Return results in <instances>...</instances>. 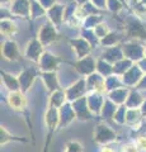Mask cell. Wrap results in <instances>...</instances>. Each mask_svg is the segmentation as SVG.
<instances>
[{
  "label": "cell",
  "mask_w": 146,
  "mask_h": 152,
  "mask_svg": "<svg viewBox=\"0 0 146 152\" xmlns=\"http://www.w3.org/2000/svg\"><path fill=\"white\" fill-rule=\"evenodd\" d=\"M125 27H123V34L130 39H146V27L141 18L137 15H130L125 19Z\"/></svg>",
  "instance_id": "1"
},
{
  "label": "cell",
  "mask_w": 146,
  "mask_h": 152,
  "mask_svg": "<svg viewBox=\"0 0 146 152\" xmlns=\"http://www.w3.org/2000/svg\"><path fill=\"white\" fill-rule=\"evenodd\" d=\"M93 141L98 146H109L117 141V132L104 122L98 123L93 129Z\"/></svg>",
  "instance_id": "2"
},
{
  "label": "cell",
  "mask_w": 146,
  "mask_h": 152,
  "mask_svg": "<svg viewBox=\"0 0 146 152\" xmlns=\"http://www.w3.org/2000/svg\"><path fill=\"white\" fill-rule=\"evenodd\" d=\"M122 50L126 58H130L134 62H139L142 57H145V45L142 41L130 39L122 43Z\"/></svg>",
  "instance_id": "3"
},
{
  "label": "cell",
  "mask_w": 146,
  "mask_h": 152,
  "mask_svg": "<svg viewBox=\"0 0 146 152\" xmlns=\"http://www.w3.org/2000/svg\"><path fill=\"white\" fill-rule=\"evenodd\" d=\"M41 75V70L38 69V66H29L26 67L24 70H22L18 74V79H19V84H21V90L23 93H28L33 86V84L36 81V79Z\"/></svg>",
  "instance_id": "4"
},
{
  "label": "cell",
  "mask_w": 146,
  "mask_h": 152,
  "mask_svg": "<svg viewBox=\"0 0 146 152\" xmlns=\"http://www.w3.org/2000/svg\"><path fill=\"white\" fill-rule=\"evenodd\" d=\"M97 58H94L92 55H88L83 58H76V61L73 64V67L81 77L92 75L97 71Z\"/></svg>",
  "instance_id": "5"
},
{
  "label": "cell",
  "mask_w": 146,
  "mask_h": 152,
  "mask_svg": "<svg viewBox=\"0 0 146 152\" xmlns=\"http://www.w3.org/2000/svg\"><path fill=\"white\" fill-rule=\"evenodd\" d=\"M38 39L43 43L45 47L51 46L59 39V31L54 23H51L50 20H47L45 24H42L40 31H38Z\"/></svg>",
  "instance_id": "6"
},
{
  "label": "cell",
  "mask_w": 146,
  "mask_h": 152,
  "mask_svg": "<svg viewBox=\"0 0 146 152\" xmlns=\"http://www.w3.org/2000/svg\"><path fill=\"white\" fill-rule=\"evenodd\" d=\"M65 93H66L67 102H74L76 99H80L89 93L88 86H87V80L85 77H80L67 88H65Z\"/></svg>",
  "instance_id": "7"
},
{
  "label": "cell",
  "mask_w": 146,
  "mask_h": 152,
  "mask_svg": "<svg viewBox=\"0 0 146 152\" xmlns=\"http://www.w3.org/2000/svg\"><path fill=\"white\" fill-rule=\"evenodd\" d=\"M43 52H45V46L38 39V37L31 38V39L28 41V43L26 45L24 57L27 60L32 61L33 64H38V61L41 58V56L43 55Z\"/></svg>",
  "instance_id": "8"
},
{
  "label": "cell",
  "mask_w": 146,
  "mask_h": 152,
  "mask_svg": "<svg viewBox=\"0 0 146 152\" xmlns=\"http://www.w3.org/2000/svg\"><path fill=\"white\" fill-rule=\"evenodd\" d=\"M61 61L62 60H61L59 56L54 55L52 52L45 51L43 55L41 56L37 66H38V69L41 70V72H51V71H57Z\"/></svg>",
  "instance_id": "9"
},
{
  "label": "cell",
  "mask_w": 146,
  "mask_h": 152,
  "mask_svg": "<svg viewBox=\"0 0 146 152\" xmlns=\"http://www.w3.org/2000/svg\"><path fill=\"white\" fill-rule=\"evenodd\" d=\"M43 123L47 128L48 132V142L51 138V134L59 129L60 126V114H59V109L54 108V107H47L45 114H43Z\"/></svg>",
  "instance_id": "10"
},
{
  "label": "cell",
  "mask_w": 146,
  "mask_h": 152,
  "mask_svg": "<svg viewBox=\"0 0 146 152\" xmlns=\"http://www.w3.org/2000/svg\"><path fill=\"white\" fill-rule=\"evenodd\" d=\"M144 76V71L140 69V66L137 64H134L131 67L126 71V72L121 76L123 85L128 89H135L137 86V84L140 83V80L142 79Z\"/></svg>",
  "instance_id": "11"
},
{
  "label": "cell",
  "mask_w": 146,
  "mask_h": 152,
  "mask_svg": "<svg viewBox=\"0 0 146 152\" xmlns=\"http://www.w3.org/2000/svg\"><path fill=\"white\" fill-rule=\"evenodd\" d=\"M73 108L75 110V114H76V119L80 122H89L94 117L93 113L90 110V108L88 105V99L87 95L80 99H76V100L71 102Z\"/></svg>",
  "instance_id": "12"
},
{
  "label": "cell",
  "mask_w": 146,
  "mask_h": 152,
  "mask_svg": "<svg viewBox=\"0 0 146 152\" xmlns=\"http://www.w3.org/2000/svg\"><path fill=\"white\" fill-rule=\"evenodd\" d=\"M69 43L71 46V50L76 58H83V57L90 55V52L93 50V46L81 36L69 39Z\"/></svg>",
  "instance_id": "13"
},
{
  "label": "cell",
  "mask_w": 146,
  "mask_h": 152,
  "mask_svg": "<svg viewBox=\"0 0 146 152\" xmlns=\"http://www.w3.org/2000/svg\"><path fill=\"white\" fill-rule=\"evenodd\" d=\"M104 95H106L104 93H99V91H89L87 94L88 105L90 108L94 117H101L102 108L104 105V102H106V98H107Z\"/></svg>",
  "instance_id": "14"
},
{
  "label": "cell",
  "mask_w": 146,
  "mask_h": 152,
  "mask_svg": "<svg viewBox=\"0 0 146 152\" xmlns=\"http://www.w3.org/2000/svg\"><path fill=\"white\" fill-rule=\"evenodd\" d=\"M7 103L13 110L23 112L27 108V96L26 93L22 90H17V91H9L7 95Z\"/></svg>",
  "instance_id": "15"
},
{
  "label": "cell",
  "mask_w": 146,
  "mask_h": 152,
  "mask_svg": "<svg viewBox=\"0 0 146 152\" xmlns=\"http://www.w3.org/2000/svg\"><path fill=\"white\" fill-rule=\"evenodd\" d=\"M1 56L4 60L10 61V62L21 60V51L17 42L13 39L4 41V43L1 45Z\"/></svg>",
  "instance_id": "16"
},
{
  "label": "cell",
  "mask_w": 146,
  "mask_h": 152,
  "mask_svg": "<svg viewBox=\"0 0 146 152\" xmlns=\"http://www.w3.org/2000/svg\"><path fill=\"white\" fill-rule=\"evenodd\" d=\"M59 114H60V126L59 129L69 127L71 123L76 119V114L73 108V104L70 102H66L62 107L59 109Z\"/></svg>",
  "instance_id": "17"
},
{
  "label": "cell",
  "mask_w": 146,
  "mask_h": 152,
  "mask_svg": "<svg viewBox=\"0 0 146 152\" xmlns=\"http://www.w3.org/2000/svg\"><path fill=\"white\" fill-rule=\"evenodd\" d=\"M31 0H13L10 4V13L15 17L31 19Z\"/></svg>",
  "instance_id": "18"
},
{
  "label": "cell",
  "mask_w": 146,
  "mask_h": 152,
  "mask_svg": "<svg viewBox=\"0 0 146 152\" xmlns=\"http://www.w3.org/2000/svg\"><path fill=\"white\" fill-rule=\"evenodd\" d=\"M87 86L89 91H99V93H107L106 91V77L102 76L99 72H93L85 77Z\"/></svg>",
  "instance_id": "19"
},
{
  "label": "cell",
  "mask_w": 146,
  "mask_h": 152,
  "mask_svg": "<svg viewBox=\"0 0 146 152\" xmlns=\"http://www.w3.org/2000/svg\"><path fill=\"white\" fill-rule=\"evenodd\" d=\"M65 9H66L65 5L56 3L52 8H50L48 10H47L46 15H47V18H48V20L51 23H54L57 28L62 24L64 20H65Z\"/></svg>",
  "instance_id": "20"
},
{
  "label": "cell",
  "mask_w": 146,
  "mask_h": 152,
  "mask_svg": "<svg viewBox=\"0 0 146 152\" xmlns=\"http://www.w3.org/2000/svg\"><path fill=\"white\" fill-rule=\"evenodd\" d=\"M40 77L43 83L46 90L48 93H52L55 90L61 89L60 85V80L57 76V71H51V72H41Z\"/></svg>",
  "instance_id": "21"
},
{
  "label": "cell",
  "mask_w": 146,
  "mask_h": 152,
  "mask_svg": "<svg viewBox=\"0 0 146 152\" xmlns=\"http://www.w3.org/2000/svg\"><path fill=\"white\" fill-rule=\"evenodd\" d=\"M144 115L141 113L140 108H128L126 114V124L134 128V129H139L142 126Z\"/></svg>",
  "instance_id": "22"
},
{
  "label": "cell",
  "mask_w": 146,
  "mask_h": 152,
  "mask_svg": "<svg viewBox=\"0 0 146 152\" xmlns=\"http://www.w3.org/2000/svg\"><path fill=\"white\" fill-rule=\"evenodd\" d=\"M130 90L131 89L122 86V88L112 90V91H108L106 94V96L109 99V100H112L114 104H117V105H125L126 102H127V98H128Z\"/></svg>",
  "instance_id": "23"
},
{
  "label": "cell",
  "mask_w": 146,
  "mask_h": 152,
  "mask_svg": "<svg viewBox=\"0 0 146 152\" xmlns=\"http://www.w3.org/2000/svg\"><path fill=\"white\" fill-rule=\"evenodd\" d=\"M125 57L123 50H122V45H117L113 47H107L102 53V58H104L106 61L111 64H116L117 61L122 60Z\"/></svg>",
  "instance_id": "24"
},
{
  "label": "cell",
  "mask_w": 146,
  "mask_h": 152,
  "mask_svg": "<svg viewBox=\"0 0 146 152\" xmlns=\"http://www.w3.org/2000/svg\"><path fill=\"white\" fill-rule=\"evenodd\" d=\"M66 102H67V98H66L65 89H59V90H55V91L50 93L47 107H54V108L60 109Z\"/></svg>",
  "instance_id": "25"
},
{
  "label": "cell",
  "mask_w": 146,
  "mask_h": 152,
  "mask_svg": "<svg viewBox=\"0 0 146 152\" xmlns=\"http://www.w3.org/2000/svg\"><path fill=\"white\" fill-rule=\"evenodd\" d=\"M0 76H1V83L4 84V86H5V89L8 90V93L21 90V84H19L18 76L5 72V71H1V72H0Z\"/></svg>",
  "instance_id": "26"
},
{
  "label": "cell",
  "mask_w": 146,
  "mask_h": 152,
  "mask_svg": "<svg viewBox=\"0 0 146 152\" xmlns=\"http://www.w3.org/2000/svg\"><path fill=\"white\" fill-rule=\"evenodd\" d=\"M145 99L146 98L142 95V91H140V90H137V89H131L125 105L127 108H140L141 105H142Z\"/></svg>",
  "instance_id": "27"
},
{
  "label": "cell",
  "mask_w": 146,
  "mask_h": 152,
  "mask_svg": "<svg viewBox=\"0 0 146 152\" xmlns=\"http://www.w3.org/2000/svg\"><path fill=\"white\" fill-rule=\"evenodd\" d=\"M17 32H18V27L15 22L9 18H1V20H0V33H1V36L10 38Z\"/></svg>",
  "instance_id": "28"
},
{
  "label": "cell",
  "mask_w": 146,
  "mask_h": 152,
  "mask_svg": "<svg viewBox=\"0 0 146 152\" xmlns=\"http://www.w3.org/2000/svg\"><path fill=\"white\" fill-rule=\"evenodd\" d=\"M122 39H123V34L117 31H111L108 34L101 39V46H103L104 48L107 47H113L117 45H121Z\"/></svg>",
  "instance_id": "29"
},
{
  "label": "cell",
  "mask_w": 146,
  "mask_h": 152,
  "mask_svg": "<svg viewBox=\"0 0 146 152\" xmlns=\"http://www.w3.org/2000/svg\"><path fill=\"white\" fill-rule=\"evenodd\" d=\"M118 105L114 104L112 100H109L108 98H106V102H104V105L102 108V113H101V117L103 121H113V117H114V113L117 110Z\"/></svg>",
  "instance_id": "30"
},
{
  "label": "cell",
  "mask_w": 146,
  "mask_h": 152,
  "mask_svg": "<svg viewBox=\"0 0 146 152\" xmlns=\"http://www.w3.org/2000/svg\"><path fill=\"white\" fill-rule=\"evenodd\" d=\"M128 8L139 18L146 17V0H128Z\"/></svg>",
  "instance_id": "31"
},
{
  "label": "cell",
  "mask_w": 146,
  "mask_h": 152,
  "mask_svg": "<svg viewBox=\"0 0 146 152\" xmlns=\"http://www.w3.org/2000/svg\"><path fill=\"white\" fill-rule=\"evenodd\" d=\"M12 141L26 142L24 138H22V137H17V136L12 134V133L9 132L5 127L1 126V127H0V145H1V147H3V146H5V145H8L9 142H12Z\"/></svg>",
  "instance_id": "32"
},
{
  "label": "cell",
  "mask_w": 146,
  "mask_h": 152,
  "mask_svg": "<svg viewBox=\"0 0 146 152\" xmlns=\"http://www.w3.org/2000/svg\"><path fill=\"white\" fill-rule=\"evenodd\" d=\"M134 64H135L134 61H131L130 58H126V57H123L122 60L117 61L116 64H113V74H116L118 76H122Z\"/></svg>",
  "instance_id": "33"
},
{
  "label": "cell",
  "mask_w": 146,
  "mask_h": 152,
  "mask_svg": "<svg viewBox=\"0 0 146 152\" xmlns=\"http://www.w3.org/2000/svg\"><path fill=\"white\" fill-rule=\"evenodd\" d=\"M97 72H99L102 76L108 77V76L113 75V64L108 62L104 58H101L97 61Z\"/></svg>",
  "instance_id": "34"
},
{
  "label": "cell",
  "mask_w": 146,
  "mask_h": 152,
  "mask_svg": "<svg viewBox=\"0 0 146 152\" xmlns=\"http://www.w3.org/2000/svg\"><path fill=\"white\" fill-rule=\"evenodd\" d=\"M122 86H125V85H123V81H122L121 76L113 74L111 76H108V77H106V91L107 93L112 91V90H114V89L122 88Z\"/></svg>",
  "instance_id": "35"
},
{
  "label": "cell",
  "mask_w": 146,
  "mask_h": 152,
  "mask_svg": "<svg viewBox=\"0 0 146 152\" xmlns=\"http://www.w3.org/2000/svg\"><path fill=\"white\" fill-rule=\"evenodd\" d=\"M103 22V17L99 13L98 14H90V15H87L85 19L83 20V26L81 28H87V29H93L95 26H98L99 23Z\"/></svg>",
  "instance_id": "36"
},
{
  "label": "cell",
  "mask_w": 146,
  "mask_h": 152,
  "mask_svg": "<svg viewBox=\"0 0 146 152\" xmlns=\"http://www.w3.org/2000/svg\"><path fill=\"white\" fill-rule=\"evenodd\" d=\"M31 19H38L47 14V10L38 3V0H31Z\"/></svg>",
  "instance_id": "37"
},
{
  "label": "cell",
  "mask_w": 146,
  "mask_h": 152,
  "mask_svg": "<svg viewBox=\"0 0 146 152\" xmlns=\"http://www.w3.org/2000/svg\"><path fill=\"white\" fill-rule=\"evenodd\" d=\"M80 36L84 37L85 39L94 47L97 46H101V39L95 36V33H94L93 29H87V28H81V32H80Z\"/></svg>",
  "instance_id": "38"
},
{
  "label": "cell",
  "mask_w": 146,
  "mask_h": 152,
  "mask_svg": "<svg viewBox=\"0 0 146 152\" xmlns=\"http://www.w3.org/2000/svg\"><path fill=\"white\" fill-rule=\"evenodd\" d=\"M127 108L126 105H118L117 110L113 117V122L118 126H125L126 124V114H127Z\"/></svg>",
  "instance_id": "39"
},
{
  "label": "cell",
  "mask_w": 146,
  "mask_h": 152,
  "mask_svg": "<svg viewBox=\"0 0 146 152\" xmlns=\"http://www.w3.org/2000/svg\"><path fill=\"white\" fill-rule=\"evenodd\" d=\"M126 4L122 1V0H108L107 1V10L117 15V14H120L122 10H123V7Z\"/></svg>",
  "instance_id": "40"
},
{
  "label": "cell",
  "mask_w": 146,
  "mask_h": 152,
  "mask_svg": "<svg viewBox=\"0 0 146 152\" xmlns=\"http://www.w3.org/2000/svg\"><path fill=\"white\" fill-rule=\"evenodd\" d=\"M64 152H84V147L79 141L71 140V141H67L66 143H65Z\"/></svg>",
  "instance_id": "41"
},
{
  "label": "cell",
  "mask_w": 146,
  "mask_h": 152,
  "mask_svg": "<svg viewBox=\"0 0 146 152\" xmlns=\"http://www.w3.org/2000/svg\"><path fill=\"white\" fill-rule=\"evenodd\" d=\"M93 31H94V33H95V36L99 38V39H102V38H104L108 33L111 32V29L108 28V24L107 23H104V22H102V23H99L98 26H95L93 28Z\"/></svg>",
  "instance_id": "42"
},
{
  "label": "cell",
  "mask_w": 146,
  "mask_h": 152,
  "mask_svg": "<svg viewBox=\"0 0 146 152\" xmlns=\"http://www.w3.org/2000/svg\"><path fill=\"white\" fill-rule=\"evenodd\" d=\"M141 150L139 148L136 141H131V142H127V143L122 145L121 147V152H140Z\"/></svg>",
  "instance_id": "43"
},
{
  "label": "cell",
  "mask_w": 146,
  "mask_h": 152,
  "mask_svg": "<svg viewBox=\"0 0 146 152\" xmlns=\"http://www.w3.org/2000/svg\"><path fill=\"white\" fill-rule=\"evenodd\" d=\"M136 143H137L139 148L141 151L146 152V134H140L137 136V138H136Z\"/></svg>",
  "instance_id": "44"
},
{
  "label": "cell",
  "mask_w": 146,
  "mask_h": 152,
  "mask_svg": "<svg viewBox=\"0 0 146 152\" xmlns=\"http://www.w3.org/2000/svg\"><path fill=\"white\" fill-rule=\"evenodd\" d=\"M107 1L108 0H90V3L95 8L99 9V10H102V9H106L107 10Z\"/></svg>",
  "instance_id": "45"
},
{
  "label": "cell",
  "mask_w": 146,
  "mask_h": 152,
  "mask_svg": "<svg viewBox=\"0 0 146 152\" xmlns=\"http://www.w3.org/2000/svg\"><path fill=\"white\" fill-rule=\"evenodd\" d=\"M38 3L46 9V10H48L50 8H52L55 4L57 3V0H38Z\"/></svg>",
  "instance_id": "46"
},
{
  "label": "cell",
  "mask_w": 146,
  "mask_h": 152,
  "mask_svg": "<svg viewBox=\"0 0 146 152\" xmlns=\"http://www.w3.org/2000/svg\"><path fill=\"white\" fill-rule=\"evenodd\" d=\"M135 89L140 90V91H146V74H144L142 79L140 80V83L137 84V86H136Z\"/></svg>",
  "instance_id": "47"
},
{
  "label": "cell",
  "mask_w": 146,
  "mask_h": 152,
  "mask_svg": "<svg viewBox=\"0 0 146 152\" xmlns=\"http://www.w3.org/2000/svg\"><path fill=\"white\" fill-rule=\"evenodd\" d=\"M137 64L139 66H140V69L144 71V74H146V56L145 57H142V58H141L139 62H136Z\"/></svg>",
  "instance_id": "48"
},
{
  "label": "cell",
  "mask_w": 146,
  "mask_h": 152,
  "mask_svg": "<svg viewBox=\"0 0 146 152\" xmlns=\"http://www.w3.org/2000/svg\"><path fill=\"white\" fill-rule=\"evenodd\" d=\"M99 152H116V150L112 148L111 145H109V146H103Z\"/></svg>",
  "instance_id": "49"
},
{
  "label": "cell",
  "mask_w": 146,
  "mask_h": 152,
  "mask_svg": "<svg viewBox=\"0 0 146 152\" xmlns=\"http://www.w3.org/2000/svg\"><path fill=\"white\" fill-rule=\"evenodd\" d=\"M140 110H141V113H142V115H144V118H146V99L144 100V103H142V105L140 107Z\"/></svg>",
  "instance_id": "50"
},
{
  "label": "cell",
  "mask_w": 146,
  "mask_h": 152,
  "mask_svg": "<svg viewBox=\"0 0 146 152\" xmlns=\"http://www.w3.org/2000/svg\"><path fill=\"white\" fill-rule=\"evenodd\" d=\"M75 3L78 4V5H84V4H87V3H89L90 0H74Z\"/></svg>",
  "instance_id": "51"
},
{
  "label": "cell",
  "mask_w": 146,
  "mask_h": 152,
  "mask_svg": "<svg viewBox=\"0 0 146 152\" xmlns=\"http://www.w3.org/2000/svg\"><path fill=\"white\" fill-rule=\"evenodd\" d=\"M12 1L13 0H1V5H5V4H12Z\"/></svg>",
  "instance_id": "52"
},
{
  "label": "cell",
  "mask_w": 146,
  "mask_h": 152,
  "mask_svg": "<svg viewBox=\"0 0 146 152\" xmlns=\"http://www.w3.org/2000/svg\"><path fill=\"white\" fill-rule=\"evenodd\" d=\"M145 56H146V46H145Z\"/></svg>",
  "instance_id": "53"
},
{
  "label": "cell",
  "mask_w": 146,
  "mask_h": 152,
  "mask_svg": "<svg viewBox=\"0 0 146 152\" xmlns=\"http://www.w3.org/2000/svg\"><path fill=\"white\" fill-rule=\"evenodd\" d=\"M122 1H123V3H125V4H126V0H122Z\"/></svg>",
  "instance_id": "54"
}]
</instances>
